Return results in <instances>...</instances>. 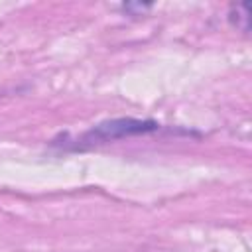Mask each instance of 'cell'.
Instances as JSON below:
<instances>
[{
  "instance_id": "cell-2",
  "label": "cell",
  "mask_w": 252,
  "mask_h": 252,
  "mask_svg": "<svg viewBox=\"0 0 252 252\" xmlns=\"http://www.w3.org/2000/svg\"><path fill=\"white\" fill-rule=\"evenodd\" d=\"M150 4H124V10H138V12H144L148 10Z\"/></svg>"
},
{
  "instance_id": "cell-1",
  "label": "cell",
  "mask_w": 252,
  "mask_h": 252,
  "mask_svg": "<svg viewBox=\"0 0 252 252\" xmlns=\"http://www.w3.org/2000/svg\"><path fill=\"white\" fill-rule=\"evenodd\" d=\"M159 124L156 120H148V118H110V120H102L96 126H93L91 130H87L79 140H77V148H85V146H96V144H104V142H114V140H122V138H130V136H140V134H152L158 132Z\"/></svg>"
}]
</instances>
